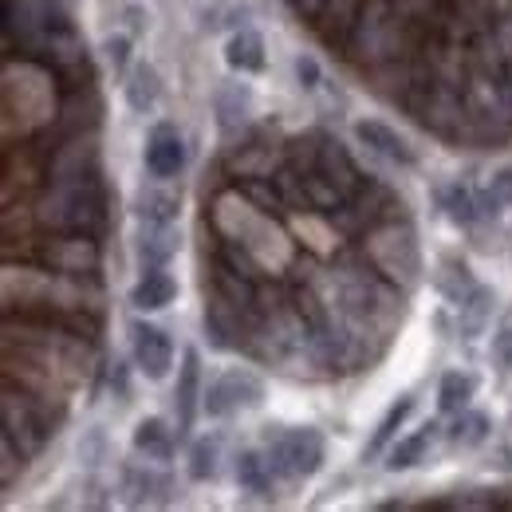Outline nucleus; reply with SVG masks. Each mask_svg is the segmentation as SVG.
Here are the masks:
<instances>
[{
	"label": "nucleus",
	"mask_w": 512,
	"mask_h": 512,
	"mask_svg": "<svg viewBox=\"0 0 512 512\" xmlns=\"http://www.w3.org/2000/svg\"><path fill=\"white\" fill-rule=\"evenodd\" d=\"M268 461L276 469V477H288V481H308L316 477L327 461V442L316 426H288V430H276L272 442H268Z\"/></svg>",
	"instance_id": "1"
},
{
	"label": "nucleus",
	"mask_w": 512,
	"mask_h": 512,
	"mask_svg": "<svg viewBox=\"0 0 512 512\" xmlns=\"http://www.w3.org/2000/svg\"><path fill=\"white\" fill-rule=\"evenodd\" d=\"M264 406V383L249 371H225L205 386V414L209 418H229L241 410Z\"/></svg>",
	"instance_id": "2"
},
{
	"label": "nucleus",
	"mask_w": 512,
	"mask_h": 512,
	"mask_svg": "<svg viewBox=\"0 0 512 512\" xmlns=\"http://www.w3.org/2000/svg\"><path fill=\"white\" fill-rule=\"evenodd\" d=\"M130 359L150 383H162L174 367V339L158 323L134 320L130 323Z\"/></svg>",
	"instance_id": "3"
},
{
	"label": "nucleus",
	"mask_w": 512,
	"mask_h": 512,
	"mask_svg": "<svg viewBox=\"0 0 512 512\" xmlns=\"http://www.w3.org/2000/svg\"><path fill=\"white\" fill-rule=\"evenodd\" d=\"M142 162H146L150 178H166V182H174L186 170V142H182V134H178L174 123H158V127L150 130Z\"/></svg>",
	"instance_id": "4"
},
{
	"label": "nucleus",
	"mask_w": 512,
	"mask_h": 512,
	"mask_svg": "<svg viewBox=\"0 0 512 512\" xmlns=\"http://www.w3.org/2000/svg\"><path fill=\"white\" fill-rule=\"evenodd\" d=\"M182 249V233L174 229V221H146L138 229V241H134V256H138V268H166Z\"/></svg>",
	"instance_id": "5"
},
{
	"label": "nucleus",
	"mask_w": 512,
	"mask_h": 512,
	"mask_svg": "<svg viewBox=\"0 0 512 512\" xmlns=\"http://www.w3.org/2000/svg\"><path fill=\"white\" fill-rule=\"evenodd\" d=\"M355 138H359L363 146H371L386 162H398V166H414V162H418V158H414V146H410L394 127L379 123V119H359V123H355Z\"/></svg>",
	"instance_id": "6"
},
{
	"label": "nucleus",
	"mask_w": 512,
	"mask_h": 512,
	"mask_svg": "<svg viewBox=\"0 0 512 512\" xmlns=\"http://www.w3.org/2000/svg\"><path fill=\"white\" fill-rule=\"evenodd\" d=\"M174 406H178V426L190 430L197 418V406H205L201 394V355L197 351H182V367H178V386H174Z\"/></svg>",
	"instance_id": "7"
},
{
	"label": "nucleus",
	"mask_w": 512,
	"mask_h": 512,
	"mask_svg": "<svg viewBox=\"0 0 512 512\" xmlns=\"http://www.w3.org/2000/svg\"><path fill=\"white\" fill-rule=\"evenodd\" d=\"M178 300V280L166 272V268H146L138 276V284L130 288V304L138 312H162Z\"/></svg>",
	"instance_id": "8"
},
{
	"label": "nucleus",
	"mask_w": 512,
	"mask_h": 512,
	"mask_svg": "<svg viewBox=\"0 0 512 512\" xmlns=\"http://www.w3.org/2000/svg\"><path fill=\"white\" fill-rule=\"evenodd\" d=\"M434 438H438V422H426V426H418L414 434L398 438L394 446L386 449V473H406V469L422 465L430 446H434Z\"/></svg>",
	"instance_id": "9"
},
{
	"label": "nucleus",
	"mask_w": 512,
	"mask_h": 512,
	"mask_svg": "<svg viewBox=\"0 0 512 512\" xmlns=\"http://www.w3.org/2000/svg\"><path fill=\"white\" fill-rule=\"evenodd\" d=\"M233 477H237V489H241V493L272 497V477H276V469H272L268 453H260V449H241V453H237V465H233Z\"/></svg>",
	"instance_id": "10"
},
{
	"label": "nucleus",
	"mask_w": 512,
	"mask_h": 512,
	"mask_svg": "<svg viewBox=\"0 0 512 512\" xmlns=\"http://www.w3.org/2000/svg\"><path fill=\"white\" fill-rule=\"evenodd\" d=\"M123 95H127L130 111H138V115L154 111V103H158V95H162V75H158V67L138 60V64L123 75Z\"/></svg>",
	"instance_id": "11"
},
{
	"label": "nucleus",
	"mask_w": 512,
	"mask_h": 512,
	"mask_svg": "<svg viewBox=\"0 0 512 512\" xmlns=\"http://www.w3.org/2000/svg\"><path fill=\"white\" fill-rule=\"evenodd\" d=\"M182 209V193L174 190L166 178H154V186H142L134 197V213L142 221H174Z\"/></svg>",
	"instance_id": "12"
},
{
	"label": "nucleus",
	"mask_w": 512,
	"mask_h": 512,
	"mask_svg": "<svg viewBox=\"0 0 512 512\" xmlns=\"http://www.w3.org/2000/svg\"><path fill=\"white\" fill-rule=\"evenodd\" d=\"M225 64H229V71H237V75H260L264 64H268L260 32H253V28L233 32L229 44H225Z\"/></svg>",
	"instance_id": "13"
},
{
	"label": "nucleus",
	"mask_w": 512,
	"mask_h": 512,
	"mask_svg": "<svg viewBox=\"0 0 512 512\" xmlns=\"http://www.w3.org/2000/svg\"><path fill=\"white\" fill-rule=\"evenodd\" d=\"M130 446L146 461H170L174 457V430L166 426V418H142L130 434Z\"/></svg>",
	"instance_id": "14"
},
{
	"label": "nucleus",
	"mask_w": 512,
	"mask_h": 512,
	"mask_svg": "<svg viewBox=\"0 0 512 512\" xmlns=\"http://www.w3.org/2000/svg\"><path fill=\"white\" fill-rule=\"evenodd\" d=\"M434 284H438V292L446 296L449 304H465V300L477 292V280H473L469 264H465V260H457V256H442V260H438Z\"/></svg>",
	"instance_id": "15"
},
{
	"label": "nucleus",
	"mask_w": 512,
	"mask_h": 512,
	"mask_svg": "<svg viewBox=\"0 0 512 512\" xmlns=\"http://www.w3.org/2000/svg\"><path fill=\"white\" fill-rule=\"evenodd\" d=\"M489 434H493V418L489 414H481V410H461V414H453V426H449V446L453 449H477L489 442Z\"/></svg>",
	"instance_id": "16"
},
{
	"label": "nucleus",
	"mask_w": 512,
	"mask_h": 512,
	"mask_svg": "<svg viewBox=\"0 0 512 512\" xmlns=\"http://www.w3.org/2000/svg\"><path fill=\"white\" fill-rule=\"evenodd\" d=\"M410 410H414V394H398V398L386 406L383 418H379V426H375L371 442H367V449H363V457H379V453L390 446V438L402 430V422L410 418Z\"/></svg>",
	"instance_id": "17"
},
{
	"label": "nucleus",
	"mask_w": 512,
	"mask_h": 512,
	"mask_svg": "<svg viewBox=\"0 0 512 512\" xmlns=\"http://www.w3.org/2000/svg\"><path fill=\"white\" fill-rule=\"evenodd\" d=\"M477 394V375L469 371H449L446 379L438 383V410L442 414H461Z\"/></svg>",
	"instance_id": "18"
},
{
	"label": "nucleus",
	"mask_w": 512,
	"mask_h": 512,
	"mask_svg": "<svg viewBox=\"0 0 512 512\" xmlns=\"http://www.w3.org/2000/svg\"><path fill=\"white\" fill-rule=\"evenodd\" d=\"M457 308H461V335H481L489 316H493V308H497V292L477 284V292Z\"/></svg>",
	"instance_id": "19"
},
{
	"label": "nucleus",
	"mask_w": 512,
	"mask_h": 512,
	"mask_svg": "<svg viewBox=\"0 0 512 512\" xmlns=\"http://www.w3.org/2000/svg\"><path fill=\"white\" fill-rule=\"evenodd\" d=\"M442 209H446V217L453 225L469 229L477 221V193L469 190V186H461V182H453V186L442 190Z\"/></svg>",
	"instance_id": "20"
},
{
	"label": "nucleus",
	"mask_w": 512,
	"mask_h": 512,
	"mask_svg": "<svg viewBox=\"0 0 512 512\" xmlns=\"http://www.w3.org/2000/svg\"><path fill=\"white\" fill-rule=\"evenodd\" d=\"M221 461V446H217V438H197L190 446V465H186V473H190V481H213L217 477V465Z\"/></svg>",
	"instance_id": "21"
},
{
	"label": "nucleus",
	"mask_w": 512,
	"mask_h": 512,
	"mask_svg": "<svg viewBox=\"0 0 512 512\" xmlns=\"http://www.w3.org/2000/svg\"><path fill=\"white\" fill-rule=\"evenodd\" d=\"M245 115H249V87L233 83V87L217 91V123L221 127L233 130L237 123H245Z\"/></svg>",
	"instance_id": "22"
},
{
	"label": "nucleus",
	"mask_w": 512,
	"mask_h": 512,
	"mask_svg": "<svg viewBox=\"0 0 512 512\" xmlns=\"http://www.w3.org/2000/svg\"><path fill=\"white\" fill-rule=\"evenodd\" d=\"M150 489H166V481L154 477V473H146V469H127V473H123L127 505H146V501H150Z\"/></svg>",
	"instance_id": "23"
},
{
	"label": "nucleus",
	"mask_w": 512,
	"mask_h": 512,
	"mask_svg": "<svg viewBox=\"0 0 512 512\" xmlns=\"http://www.w3.org/2000/svg\"><path fill=\"white\" fill-rule=\"evenodd\" d=\"M485 205H493V209H509L512 205V166L497 170V174L485 182Z\"/></svg>",
	"instance_id": "24"
},
{
	"label": "nucleus",
	"mask_w": 512,
	"mask_h": 512,
	"mask_svg": "<svg viewBox=\"0 0 512 512\" xmlns=\"http://www.w3.org/2000/svg\"><path fill=\"white\" fill-rule=\"evenodd\" d=\"M103 56H107V64L115 67L119 75H127L130 67V36H107L103 40Z\"/></svg>",
	"instance_id": "25"
},
{
	"label": "nucleus",
	"mask_w": 512,
	"mask_h": 512,
	"mask_svg": "<svg viewBox=\"0 0 512 512\" xmlns=\"http://www.w3.org/2000/svg\"><path fill=\"white\" fill-rule=\"evenodd\" d=\"M296 79H300V87H308V91H316L320 87V79H323V71L320 64L312 60V56H296Z\"/></svg>",
	"instance_id": "26"
}]
</instances>
